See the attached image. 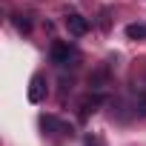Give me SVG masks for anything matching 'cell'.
<instances>
[{"label":"cell","instance_id":"obj_8","mask_svg":"<svg viewBox=\"0 0 146 146\" xmlns=\"http://www.w3.org/2000/svg\"><path fill=\"white\" fill-rule=\"evenodd\" d=\"M15 23H17V29H20V32H29V20H23V17H17Z\"/></svg>","mask_w":146,"mask_h":146},{"label":"cell","instance_id":"obj_4","mask_svg":"<svg viewBox=\"0 0 146 146\" xmlns=\"http://www.w3.org/2000/svg\"><path fill=\"white\" fill-rule=\"evenodd\" d=\"M40 126H43L46 132H63V135H72V126H66L63 120H57V117H52V115H43V117H40Z\"/></svg>","mask_w":146,"mask_h":146},{"label":"cell","instance_id":"obj_2","mask_svg":"<svg viewBox=\"0 0 146 146\" xmlns=\"http://www.w3.org/2000/svg\"><path fill=\"white\" fill-rule=\"evenodd\" d=\"M66 29H69V35L80 37V35L89 32V20L83 15H78V12H72V15H66Z\"/></svg>","mask_w":146,"mask_h":146},{"label":"cell","instance_id":"obj_5","mask_svg":"<svg viewBox=\"0 0 146 146\" xmlns=\"http://www.w3.org/2000/svg\"><path fill=\"white\" fill-rule=\"evenodd\" d=\"M126 37L129 40H146V23H129L126 26Z\"/></svg>","mask_w":146,"mask_h":146},{"label":"cell","instance_id":"obj_6","mask_svg":"<svg viewBox=\"0 0 146 146\" xmlns=\"http://www.w3.org/2000/svg\"><path fill=\"white\" fill-rule=\"evenodd\" d=\"M98 103H100V98H98V95L83 98V100H80V117H86L89 112H95V106H98Z\"/></svg>","mask_w":146,"mask_h":146},{"label":"cell","instance_id":"obj_7","mask_svg":"<svg viewBox=\"0 0 146 146\" xmlns=\"http://www.w3.org/2000/svg\"><path fill=\"white\" fill-rule=\"evenodd\" d=\"M135 115L146 117V92H140V95L135 98Z\"/></svg>","mask_w":146,"mask_h":146},{"label":"cell","instance_id":"obj_1","mask_svg":"<svg viewBox=\"0 0 146 146\" xmlns=\"http://www.w3.org/2000/svg\"><path fill=\"white\" fill-rule=\"evenodd\" d=\"M49 54H52V63H54V66H66V63H69L72 57H75L72 46H69V43H63V40H54V43H52V52H49Z\"/></svg>","mask_w":146,"mask_h":146},{"label":"cell","instance_id":"obj_3","mask_svg":"<svg viewBox=\"0 0 146 146\" xmlns=\"http://www.w3.org/2000/svg\"><path fill=\"white\" fill-rule=\"evenodd\" d=\"M43 98H46V80H43V75H35L32 83H29V100L32 103H40Z\"/></svg>","mask_w":146,"mask_h":146}]
</instances>
